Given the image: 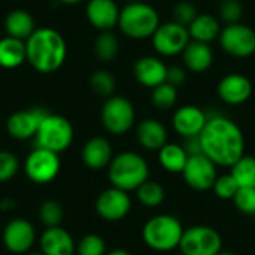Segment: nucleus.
<instances>
[{"label": "nucleus", "mask_w": 255, "mask_h": 255, "mask_svg": "<svg viewBox=\"0 0 255 255\" xmlns=\"http://www.w3.org/2000/svg\"><path fill=\"white\" fill-rule=\"evenodd\" d=\"M94 52L97 58L103 63H111L117 58L120 52V42L118 37L109 31H100V34L94 40Z\"/></svg>", "instance_id": "cd10ccee"}, {"label": "nucleus", "mask_w": 255, "mask_h": 255, "mask_svg": "<svg viewBox=\"0 0 255 255\" xmlns=\"http://www.w3.org/2000/svg\"><path fill=\"white\" fill-rule=\"evenodd\" d=\"M25 57L36 72L49 75L64 64L67 58V43L63 34L55 28L40 27L25 40Z\"/></svg>", "instance_id": "f03ea898"}, {"label": "nucleus", "mask_w": 255, "mask_h": 255, "mask_svg": "<svg viewBox=\"0 0 255 255\" xmlns=\"http://www.w3.org/2000/svg\"><path fill=\"white\" fill-rule=\"evenodd\" d=\"M218 96L220 99L232 106L242 105L250 100L253 96V82L250 78L241 73H230L226 75L218 84Z\"/></svg>", "instance_id": "f3484780"}, {"label": "nucleus", "mask_w": 255, "mask_h": 255, "mask_svg": "<svg viewBox=\"0 0 255 255\" xmlns=\"http://www.w3.org/2000/svg\"><path fill=\"white\" fill-rule=\"evenodd\" d=\"M81 157L87 167H90L93 170L105 169L111 164V161L114 158L112 145L108 139H105L102 136L91 137L90 140L85 142Z\"/></svg>", "instance_id": "412c9836"}, {"label": "nucleus", "mask_w": 255, "mask_h": 255, "mask_svg": "<svg viewBox=\"0 0 255 255\" xmlns=\"http://www.w3.org/2000/svg\"><path fill=\"white\" fill-rule=\"evenodd\" d=\"M106 255H131L128 251H126V250H114V251H109V253H106Z\"/></svg>", "instance_id": "37998d69"}, {"label": "nucleus", "mask_w": 255, "mask_h": 255, "mask_svg": "<svg viewBox=\"0 0 255 255\" xmlns=\"http://www.w3.org/2000/svg\"><path fill=\"white\" fill-rule=\"evenodd\" d=\"M188 33L191 40L211 43L212 40L220 37V21L209 13H199V16L188 25Z\"/></svg>", "instance_id": "a878e982"}, {"label": "nucleus", "mask_w": 255, "mask_h": 255, "mask_svg": "<svg viewBox=\"0 0 255 255\" xmlns=\"http://www.w3.org/2000/svg\"><path fill=\"white\" fill-rule=\"evenodd\" d=\"M230 169L241 188H255V157L244 155Z\"/></svg>", "instance_id": "c85d7f7f"}, {"label": "nucleus", "mask_w": 255, "mask_h": 255, "mask_svg": "<svg viewBox=\"0 0 255 255\" xmlns=\"http://www.w3.org/2000/svg\"><path fill=\"white\" fill-rule=\"evenodd\" d=\"M185 69L194 72V73H203L206 72L214 61V52L209 46V43L190 40L187 48L182 52Z\"/></svg>", "instance_id": "5701e85b"}, {"label": "nucleus", "mask_w": 255, "mask_h": 255, "mask_svg": "<svg viewBox=\"0 0 255 255\" xmlns=\"http://www.w3.org/2000/svg\"><path fill=\"white\" fill-rule=\"evenodd\" d=\"M48 115L43 108H30L13 112L6 121V131L16 140H27L36 136L42 120Z\"/></svg>", "instance_id": "4468645a"}, {"label": "nucleus", "mask_w": 255, "mask_h": 255, "mask_svg": "<svg viewBox=\"0 0 255 255\" xmlns=\"http://www.w3.org/2000/svg\"><path fill=\"white\" fill-rule=\"evenodd\" d=\"M120 12L121 9L114 0H88L85 7L88 22L100 31H109L118 25Z\"/></svg>", "instance_id": "a211bd4d"}, {"label": "nucleus", "mask_w": 255, "mask_h": 255, "mask_svg": "<svg viewBox=\"0 0 255 255\" xmlns=\"http://www.w3.org/2000/svg\"><path fill=\"white\" fill-rule=\"evenodd\" d=\"M133 75L140 85L154 90L166 82L167 66L154 55H143L134 63Z\"/></svg>", "instance_id": "6ab92c4d"}, {"label": "nucleus", "mask_w": 255, "mask_h": 255, "mask_svg": "<svg viewBox=\"0 0 255 255\" xmlns=\"http://www.w3.org/2000/svg\"><path fill=\"white\" fill-rule=\"evenodd\" d=\"M60 3H63V4H78V3H81V1H84V0H58Z\"/></svg>", "instance_id": "c03bdc74"}, {"label": "nucleus", "mask_w": 255, "mask_h": 255, "mask_svg": "<svg viewBox=\"0 0 255 255\" xmlns=\"http://www.w3.org/2000/svg\"><path fill=\"white\" fill-rule=\"evenodd\" d=\"M158 161L164 170L170 173H182L188 161V154L179 143H166L158 151Z\"/></svg>", "instance_id": "bb28decb"}, {"label": "nucleus", "mask_w": 255, "mask_h": 255, "mask_svg": "<svg viewBox=\"0 0 255 255\" xmlns=\"http://www.w3.org/2000/svg\"><path fill=\"white\" fill-rule=\"evenodd\" d=\"M19 170L18 157L10 151H0V182L10 181Z\"/></svg>", "instance_id": "58836bf2"}, {"label": "nucleus", "mask_w": 255, "mask_h": 255, "mask_svg": "<svg viewBox=\"0 0 255 255\" xmlns=\"http://www.w3.org/2000/svg\"><path fill=\"white\" fill-rule=\"evenodd\" d=\"M218 1H223V0H218Z\"/></svg>", "instance_id": "09e8293b"}, {"label": "nucleus", "mask_w": 255, "mask_h": 255, "mask_svg": "<svg viewBox=\"0 0 255 255\" xmlns=\"http://www.w3.org/2000/svg\"><path fill=\"white\" fill-rule=\"evenodd\" d=\"M208 118L209 117L200 108L194 105H185L176 109V112L173 114L172 126L181 137H194L200 136L208 123Z\"/></svg>", "instance_id": "dca6fc26"}, {"label": "nucleus", "mask_w": 255, "mask_h": 255, "mask_svg": "<svg viewBox=\"0 0 255 255\" xmlns=\"http://www.w3.org/2000/svg\"><path fill=\"white\" fill-rule=\"evenodd\" d=\"M61 169L60 154L48 151L45 148H34L24 161V170L27 178L39 185L54 181Z\"/></svg>", "instance_id": "1a4fd4ad"}, {"label": "nucleus", "mask_w": 255, "mask_h": 255, "mask_svg": "<svg viewBox=\"0 0 255 255\" xmlns=\"http://www.w3.org/2000/svg\"><path fill=\"white\" fill-rule=\"evenodd\" d=\"M39 220L46 227H60L64 220V209L57 200H45L39 208Z\"/></svg>", "instance_id": "2f4dec72"}, {"label": "nucleus", "mask_w": 255, "mask_h": 255, "mask_svg": "<svg viewBox=\"0 0 255 255\" xmlns=\"http://www.w3.org/2000/svg\"><path fill=\"white\" fill-rule=\"evenodd\" d=\"M39 245L40 253L45 255H73L76 253V244L72 235L61 226L45 229Z\"/></svg>", "instance_id": "aec40b11"}, {"label": "nucleus", "mask_w": 255, "mask_h": 255, "mask_svg": "<svg viewBox=\"0 0 255 255\" xmlns=\"http://www.w3.org/2000/svg\"><path fill=\"white\" fill-rule=\"evenodd\" d=\"M108 178L115 188L127 193L136 191L149 179V166L140 154L134 151H124L112 158L108 166Z\"/></svg>", "instance_id": "7ed1b4c3"}, {"label": "nucleus", "mask_w": 255, "mask_h": 255, "mask_svg": "<svg viewBox=\"0 0 255 255\" xmlns=\"http://www.w3.org/2000/svg\"><path fill=\"white\" fill-rule=\"evenodd\" d=\"M244 16V6L239 0H223L220 3V18L227 24H238Z\"/></svg>", "instance_id": "e433bc0d"}, {"label": "nucleus", "mask_w": 255, "mask_h": 255, "mask_svg": "<svg viewBox=\"0 0 255 255\" xmlns=\"http://www.w3.org/2000/svg\"><path fill=\"white\" fill-rule=\"evenodd\" d=\"M218 255H236L235 253H230V251H221Z\"/></svg>", "instance_id": "a18cd8bd"}, {"label": "nucleus", "mask_w": 255, "mask_h": 255, "mask_svg": "<svg viewBox=\"0 0 255 255\" xmlns=\"http://www.w3.org/2000/svg\"><path fill=\"white\" fill-rule=\"evenodd\" d=\"M136 139L146 151H160L167 143V128L158 120L148 118L137 124Z\"/></svg>", "instance_id": "4be33fe9"}, {"label": "nucleus", "mask_w": 255, "mask_h": 255, "mask_svg": "<svg viewBox=\"0 0 255 255\" xmlns=\"http://www.w3.org/2000/svg\"><path fill=\"white\" fill-rule=\"evenodd\" d=\"M158 25H160L158 12L145 1L127 3L120 12L118 27L130 39L140 40V39L152 37Z\"/></svg>", "instance_id": "39448f33"}, {"label": "nucleus", "mask_w": 255, "mask_h": 255, "mask_svg": "<svg viewBox=\"0 0 255 255\" xmlns=\"http://www.w3.org/2000/svg\"><path fill=\"white\" fill-rule=\"evenodd\" d=\"M90 87L97 96L109 99L115 93L117 81H115L114 75L109 73L108 70H96L90 76Z\"/></svg>", "instance_id": "7c9ffc66"}, {"label": "nucleus", "mask_w": 255, "mask_h": 255, "mask_svg": "<svg viewBox=\"0 0 255 255\" xmlns=\"http://www.w3.org/2000/svg\"><path fill=\"white\" fill-rule=\"evenodd\" d=\"M182 223L169 214H160L149 218L142 229L143 244L157 253H170L179 248L184 236Z\"/></svg>", "instance_id": "20e7f679"}, {"label": "nucleus", "mask_w": 255, "mask_h": 255, "mask_svg": "<svg viewBox=\"0 0 255 255\" xmlns=\"http://www.w3.org/2000/svg\"><path fill=\"white\" fill-rule=\"evenodd\" d=\"M136 197L145 208H157L164 202L166 191L161 184L148 179L136 190Z\"/></svg>", "instance_id": "c756f323"}, {"label": "nucleus", "mask_w": 255, "mask_h": 255, "mask_svg": "<svg viewBox=\"0 0 255 255\" xmlns=\"http://www.w3.org/2000/svg\"><path fill=\"white\" fill-rule=\"evenodd\" d=\"M179 250L182 255H218L223 251V238L209 226H193L185 229Z\"/></svg>", "instance_id": "6e6552de"}, {"label": "nucleus", "mask_w": 255, "mask_h": 255, "mask_svg": "<svg viewBox=\"0 0 255 255\" xmlns=\"http://www.w3.org/2000/svg\"><path fill=\"white\" fill-rule=\"evenodd\" d=\"M13 208H15V200H13V199L6 197V199L0 200V211L7 212V211H12Z\"/></svg>", "instance_id": "79ce46f5"}, {"label": "nucleus", "mask_w": 255, "mask_h": 255, "mask_svg": "<svg viewBox=\"0 0 255 255\" xmlns=\"http://www.w3.org/2000/svg\"><path fill=\"white\" fill-rule=\"evenodd\" d=\"M24 61L25 57V42L4 36L0 39V67L3 69H16Z\"/></svg>", "instance_id": "393cba45"}, {"label": "nucleus", "mask_w": 255, "mask_h": 255, "mask_svg": "<svg viewBox=\"0 0 255 255\" xmlns=\"http://www.w3.org/2000/svg\"><path fill=\"white\" fill-rule=\"evenodd\" d=\"M217 167L218 166L212 160H209L205 154L190 155L182 170V176L185 184L194 191H200V193L209 191L212 190L218 178Z\"/></svg>", "instance_id": "9b49d317"}, {"label": "nucleus", "mask_w": 255, "mask_h": 255, "mask_svg": "<svg viewBox=\"0 0 255 255\" xmlns=\"http://www.w3.org/2000/svg\"><path fill=\"white\" fill-rule=\"evenodd\" d=\"M241 190V187L238 185L236 179L232 176V173H226V175H220L212 187L214 194L220 199V200H233L238 194V191Z\"/></svg>", "instance_id": "72a5a7b5"}, {"label": "nucleus", "mask_w": 255, "mask_h": 255, "mask_svg": "<svg viewBox=\"0 0 255 255\" xmlns=\"http://www.w3.org/2000/svg\"><path fill=\"white\" fill-rule=\"evenodd\" d=\"M137 1H142V0H127V3H137Z\"/></svg>", "instance_id": "49530a36"}, {"label": "nucleus", "mask_w": 255, "mask_h": 255, "mask_svg": "<svg viewBox=\"0 0 255 255\" xmlns=\"http://www.w3.org/2000/svg\"><path fill=\"white\" fill-rule=\"evenodd\" d=\"M100 120L106 131L115 136L126 134L134 126L136 112L133 103L123 96H112L106 99L102 106Z\"/></svg>", "instance_id": "0eeeda50"}, {"label": "nucleus", "mask_w": 255, "mask_h": 255, "mask_svg": "<svg viewBox=\"0 0 255 255\" xmlns=\"http://www.w3.org/2000/svg\"><path fill=\"white\" fill-rule=\"evenodd\" d=\"M36 241L34 226L25 218L9 221L3 230V245L12 254H25L31 250Z\"/></svg>", "instance_id": "2eb2a0df"}, {"label": "nucleus", "mask_w": 255, "mask_h": 255, "mask_svg": "<svg viewBox=\"0 0 255 255\" xmlns=\"http://www.w3.org/2000/svg\"><path fill=\"white\" fill-rule=\"evenodd\" d=\"M131 209V199L127 191L111 187L102 191L96 200L97 215L108 223H118L124 220Z\"/></svg>", "instance_id": "ddd939ff"}, {"label": "nucleus", "mask_w": 255, "mask_h": 255, "mask_svg": "<svg viewBox=\"0 0 255 255\" xmlns=\"http://www.w3.org/2000/svg\"><path fill=\"white\" fill-rule=\"evenodd\" d=\"M36 30V21L33 15L25 9H13L4 18V31L7 36L27 40Z\"/></svg>", "instance_id": "b1692460"}, {"label": "nucleus", "mask_w": 255, "mask_h": 255, "mask_svg": "<svg viewBox=\"0 0 255 255\" xmlns=\"http://www.w3.org/2000/svg\"><path fill=\"white\" fill-rule=\"evenodd\" d=\"M176 100H178V88L167 82H164L152 90L151 102H152L154 108H157L160 111H167V109L173 108L176 105Z\"/></svg>", "instance_id": "473e14b6"}, {"label": "nucleus", "mask_w": 255, "mask_h": 255, "mask_svg": "<svg viewBox=\"0 0 255 255\" xmlns=\"http://www.w3.org/2000/svg\"><path fill=\"white\" fill-rule=\"evenodd\" d=\"M233 203L239 212L255 218V188H241L233 199Z\"/></svg>", "instance_id": "4c0bfd02"}, {"label": "nucleus", "mask_w": 255, "mask_h": 255, "mask_svg": "<svg viewBox=\"0 0 255 255\" xmlns=\"http://www.w3.org/2000/svg\"><path fill=\"white\" fill-rule=\"evenodd\" d=\"M27 255H45V254H42V253H28Z\"/></svg>", "instance_id": "de8ad7c7"}, {"label": "nucleus", "mask_w": 255, "mask_h": 255, "mask_svg": "<svg viewBox=\"0 0 255 255\" xmlns=\"http://www.w3.org/2000/svg\"><path fill=\"white\" fill-rule=\"evenodd\" d=\"M78 255H106V242L96 233L85 235L76 244Z\"/></svg>", "instance_id": "f704fd0d"}, {"label": "nucleus", "mask_w": 255, "mask_h": 255, "mask_svg": "<svg viewBox=\"0 0 255 255\" xmlns=\"http://www.w3.org/2000/svg\"><path fill=\"white\" fill-rule=\"evenodd\" d=\"M182 146H184V149L187 151L188 157H190V155H196V154H203V152H202V145H200V137H199V136L184 139Z\"/></svg>", "instance_id": "a19ab883"}, {"label": "nucleus", "mask_w": 255, "mask_h": 255, "mask_svg": "<svg viewBox=\"0 0 255 255\" xmlns=\"http://www.w3.org/2000/svg\"><path fill=\"white\" fill-rule=\"evenodd\" d=\"M172 16L175 22L188 28V25L199 16V10L197 6L193 4L191 1H179L175 4L172 10Z\"/></svg>", "instance_id": "c9c22d12"}, {"label": "nucleus", "mask_w": 255, "mask_h": 255, "mask_svg": "<svg viewBox=\"0 0 255 255\" xmlns=\"http://www.w3.org/2000/svg\"><path fill=\"white\" fill-rule=\"evenodd\" d=\"M199 137L202 152L217 166L232 167L245 155V134L242 128L227 117H209Z\"/></svg>", "instance_id": "f257e3e1"}, {"label": "nucleus", "mask_w": 255, "mask_h": 255, "mask_svg": "<svg viewBox=\"0 0 255 255\" xmlns=\"http://www.w3.org/2000/svg\"><path fill=\"white\" fill-rule=\"evenodd\" d=\"M221 48L236 57L247 58L255 52V31L245 24H230L220 33Z\"/></svg>", "instance_id": "f8f14e48"}, {"label": "nucleus", "mask_w": 255, "mask_h": 255, "mask_svg": "<svg viewBox=\"0 0 255 255\" xmlns=\"http://www.w3.org/2000/svg\"><path fill=\"white\" fill-rule=\"evenodd\" d=\"M185 81H187V72H185V69L182 66L175 64V66L167 67V78H166L167 84L178 88V87L184 85Z\"/></svg>", "instance_id": "ea45409f"}, {"label": "nucleus", "mask_w": 255, "mask_h": 255, "mask_svg": "<svg viewBox=\"0 0 255 255\" xmlns=\"http://www.w3.org/2000/svg\"><path fill=\"white\" fill-rule=\"evenodd\" d=\"M190 40L191 37L188 28L175 21L160 24L155 33L152 34L154 49L160 55H166V57L182 54L187 45L190 43Z\"/></svg>", "instance_id": "9d476101"}, {"label": "nucleus", "mask_w": 255, "mask_h": 255, "mask_svg": "<svg viewBox=\"0 0 255 255\" xmlns=\"http://www.w3.org/2000/svg\"><path fill=\"white\" fill-rule=\"evenodd\" d=\"M75 130L72 123L57 114H49L42 120L39 130L34 136L36 146L61 154L73 143Z\"/></svg>", "instance_id": "423d86ee"}]
</instances>
